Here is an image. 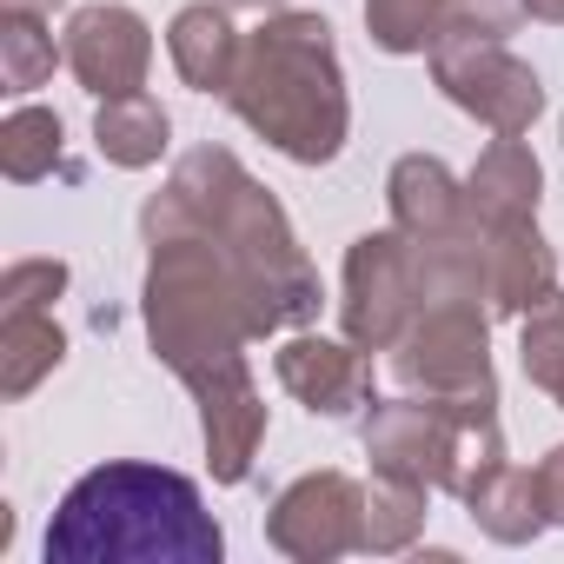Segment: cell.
<instances>
[{"instance_id": "obj_1", "label": "cell", "mask_w": 564, "mask_h": 564, "mask_svg": "<svg viewBox=\"0 0 564 564\" xmlns=\"http://www.w3.org/2000/svg\"><path fill=\"white\" fill-rule=\"evenodd\" d=\"M140 232H147V293H140L147 339L199 399L213 478L246 485L265 445V399L246 366V346L265 339L259 306L246 293L239 265L226 259V246L186 213L173 186L140 206Z\"/></svg>"}, {"instance_id": "obj_2", "label": "cell", "mask_w": 564, "mask_h": 564, "mask_svg": "<svg viewBox=\"0 0 564 564\" xmlns=\"http://www.w3.org/2000/svg\"><path fill=\"white\" fill-rule=\"evenodd\" d=\"M226 531L199 485L166 465L113 458L67 485L47 524V564H219Z\"/></svg>"}, {"instance_id": "obj_3", "label": "cell", "mask_w": 564, "mask_h": 564, "mask_svg": "<svg viewBox=\"0 0 564 564\" xmlns=\"http://www.w3.org/2000/svg\"><path fill=\"white\" fill-rule=\"evenodd\" d=\"M226 107L286 160L326 166L346 147L352 100L339 74V47L326 14H265L239 41V67L226 87Z\"/></svg>"}, {"instance_id": "obj_4", "label": "cell", "mask_w": 564, "mask_h": 564, "mask_svg": "<svg viewBox=\"0 0 564 564\" xmlns=\"http://www.w3.org/2000/svg\"><path fill=\"white\" fill-rule=\"evenodd\" d=\"M166 186H173V193L186 199V213L226 246V259L239 265V279H246V293H252L265 333H293V326L319 319V300H326V293H319L313 259L300 252L293 219L279 213V199H272L226 147H193V153L173 166Z\"/></svg>"}, {"instance_id": "obj_5", "label": "cell", "mask_w": 564, "mask_h": 564, "mask_svg": "<svg viewBox=\"0 0 564 564\" xmlns=\"http://www.w3.org/2000/svg\"><path fill=\"white\" fill-rule=\"evenodd\" d=\"M498 412V392H478V399H372L359 438H366V458L372 471H392V478H419L432 491L452 485L458 471V452H465V432L471 419Z\"/></svg>"}, {"instance_id": "obj_6", "label": "cell", "mask_w": 564, "mask_h": 564, "mask_svg": "<svg viewBox=\"0 0 564 564\" xmlns=\"http://www.w3.org/2000/svg\"><path fill=\"white\" fill-rule=\"evenodd\" d=\"M491 306L485 300H425L405 339L392 346V379L419 399H478L491 386Z\"/></svg>"}, {"instance_id": "obj_7", "label": "cell", "mask_w": 564, "mask_h": 564, "mask_svg": "<svg viewBox=\"0 0 564 564\" xmlns=\"http://www.w3.org/2000/svg\"><path fill=\"white\" fill-rule=\"evenodd\" d=\"M432 80L452 107H465L491 133H531V120L544 113V80L505 41L471 28H445V41L432 47Z\"/></svg>"}, {"instance_id": "obj_8", "label": "cell", "mask_w": 564, "mask_h": 564, "mask_svg": "<svg viewBox=\"0 0 564 564\" xmlns=\"http://www.w3.org/2000/svg\"><path fill=\"white\" fill-rule=\"evenodd\" d=\"M425 286H419V252L399 226L359 232L346 252V293H339V326L366 352H392L405 326L419 319Z\"/></svg>"}, {"instance_id": "obj_9", "label": "cell", "mask_w": 564, "mask_h": 564, "mask_svg": "<svg viewBox=\"0 0 564 564\" xmlns=\"http://www.w3.org/2000/svg\"><path fill=\"white\" fill-rule=\"evenodd\" d=\"M265 538L279 557L300 564H333L366 551V485L346 471H306L265 511Z\"/></svg>"}, {"instance_id": "obj_10", "label": "cell", "mask_w": 564, "mask_h": 564, "mask_svg": "<svg viewBox=\"0 0 564 564\" xmlns=\"http://www.w3.org/2000/svg\"><path fill=\"white\" fill-rule=\"evenodd\" d=\"M67 67L74 80L94 94V100H120V94H140L147 87V67H153V34L133 8L120 0H94L67 21Z\"/></svg>"}, {"instance_id": "obj_11", "label": "cell", "mask_w": 564, "mask_h": 564, "mask_svg": "<svg viewBox=\"0 0 564 564\" xmlns=\"http://www.w3.org/2000/svg\"><path fill=\"white\" fill-rule=\"evenodd\" d=\"M272 372L306 412L319 419H352L359 405H372V359L366 346L352 339H319V333H300L272 352Z\"/></svg>"}, {"instance_id": "obj_12", "label": "cell", "mask_w": 564, "mask_h": 564, "mask_svg": "<svg viewBox=\"0 0 564 564\" xmlns=\"http://www.w3.org/2000/svg\"><path fill=\"white\" fill-rule=\"evenodd\" d=\"M485 226V219H478ZM557 293V259L538 239V219H505L485 226V306L505 319H524Z\"/></svg>"}, {"instance_id": "obj_13", "label": "cell", "mask_w": 564, "mask_h": 564, "mask_svg": "<svg viewBox=\"0 0 564 564\" xmlns=\"http://www.w3.org/2000/svg\"><path fill=\"white\" fill-rule=\"evenodd\" d=\"M386 199H392V226L405 239H452L478 219L465 199V180L438 153H405L386 180Z\"/></svg>"}, {"instance_id": "obj_14", "label": "cell", "mask_w": 564, "mask_h": 564, "mask_svg": "<svg viewBox=\"0 0 564 564\" xmlns=\"http://www.w3.org/2000/svg\"><path fill=\"white\" fill-rule=\"evenodd\" d=\"M465 199L485 226H505V219H538V199H544V166L538 153L524 147V133H498L478 166L465 173Z\"/></svg>"}, {"instance_id": "obj_15", "label": "cell", "mask_w": 564, "mask_h": 564, "mask_svg": "<svg viewBox=\"0 0 564 564\" xmlns=\"http://www.w3.org/2000/svg\"><path fill=\"white\" fill-rule=\"evenodd\" d=\"M239 41H246V34L232 28V8H219V0H193V8H180L173 28H166V54H173L180 80H186L193 94H219V100H226V87H232Z\"/></svg>"}, {"instance_id": "obj_16", "label": "cell", "mask_w": 564, "mask_h": 564, "mask_svg": "<svg viewBox=\"0 0 564 564\" xmlns=\"http://www.w3.org/2000/svg\"><path fill=\"white\" fill-rule=\"evenodd\" d=\"M61 359H67V333L54 326V306L0 313V392L8 399H28Z\"/></svg>"}, {"instance_id": "obj_17", "label": "cell", "mask_w": 564, "mask_h": 564, "mask_svg": "<svg viewBox=\"0 0 564 564\" xmlns=\"http://www.w3.org/2000/svg\"><path fill=\"white\" fill-rule=\"evenodd\" d=\"M471 518H478V531L491 538V544H531L544 524H551V511H544V498H538V471H524V465H498L471 498Z\"/></svg>"}, {"instance_id": "obj_18", "label": "cell", "mask_w": 564, "mask_h": 564, "mask_svg": "<svg viewBox=\"0 0 564 564\" xmlns=\"http://www.w3.org/2000/svg\"><path fill=\"white\" fill-rule=\"evenodd\" d=\"M166 133H173V120L153 94H120V100H100V113H94V147L127 173L153 166L166 153Z\"/></svg>"}, {"instance_id": "obj_19", "label": "cell", "mask_w": 564, "mask_h": 564, "mask_svg": "<svg viewBox=\"0 0 564 564\" xmlns=\"http://www.w3.org/2000/svg\"><path fill=\"white\" fill-rule=\"evenodd\" d=\"M425 498H432V485L379 471L372 491H366V551H379V557L412 551L419 531H425Z\"/></svg>"}, {"instance_id": "obj_20", "label": "cell", "mask_w": 564, "mask_h": 564, "mask_svg": "<svg viewBox=\"0 0 564 564\" xmlns=\"http://www.w3.org/2000/svg\"><path fill=\"white\" fill-rule=\"evenodd\" d=\"M61 166V113L54 107H14L0 120V173L14 186H34Z\"/></svg>"}, {"instance_id": "obj_21", "label": "cell", "mask_w": 564, "mask_h": 564, "mask_svg": "<svg viewBox=\"0 0 564 564\" xmlns=\"http://www.w3.org/2000/svg\"><path fill=\"white\" fill-rule=\"evenodd\" d=\"M54 61H67V47H54L47 14H8L0 8V87L34 94V87L54 80Z\"/></svg>"}, {"instance_id": "obj_22", "label": "cell", "mask_w": 564, "mask_h": 564, "mask_svg": "<svg viewBox=\"0 0 564 564\" xmlns=\"http://www.w3.org/2000/svg\"><path fill=\"white\" fill-rule=\"evenodd\" d=\"M452 28V0H366V34L386 54H432Z\"/></svg>"}, {"instance_id": "obj_23", "label": "cell", "mask_w": 564, "mask_h": 564, "mask_svg": "<svg viewBox=\"0 0 564 564\" xmlns=\"http://www.w3.org/2000/svg\"><path fill=\"white\" fill-rule=\"evenodd\" d=\"M518 359H524V379L564 412V300H557V293L524 313V326H518Z\"/></svg>"}, {"instance_id": "obj_24", "label": "cell", "mask_w": 564, "mask_h": 564, "mask_svg": "<svg viewBox=\"0 0 564 564\" xmlns=\"http://www.w3.org/2000/svg\"><path fill=\"white\" fill-rule=\"evenodd\" d=\"M67 293V265L61 259H14L0 272V313L14 306H54Z\"/></svg>"}, {"instance_id": "obj_25", "label": "cell", "mask_w": 564, "mask_h": 564, "mask_svg": "<svg viewBox=\"0 0 564 564\" xmlns=\"http://www.w3.org/2000/svg\"><path fill=\"white\" fill-rule=\"evenodd\" d=\"M518 21H524V0H452V28H471L491 41H505Z\"/></svg>"}, {"instance_id": "obj_26", "label": "cell", "mask_w": 564, "mask_h": 564, "mask_svg": "<svg viewBox=\"0 0 564 564\" xmlns=\"http://www.w3.org/2000/svg\"><path fill=\"white\" fill-rule=\"evenodd\" d=\"M538 498H544L551 524H564V445H551V452L538 458Z\"/></svg>"}, {"instance_id": "obj_27", "label": "cell", "mask_w": 564, "mask_h": 564, "mask_svg": "<svg viewBox=\"0 0 564 564\" xmlns=\"http://www.w3.org/2000/svg\"><path fill=\"white\" fill-rule=\"evenodd\" d=\"M524 14H531V21H551V28H564V0H524Z\"/></svg>"}, {"instance_id": "obj_28", "label": "cell", "mask_w": 564, "mask_h": 564, "mask_svg": "<svg viewBox=\"0 0 564 564\" xmlns=\"http://www.w3.org/2000/svg\"><path fill=\"white\" fill-rule=\"evenodd\" d=\"M0 8H8V14H54L61 0H0Z\"/></svg>"}, {"instance_id": "obj_29", "label": "cell", "mask_w": 564, "mask_h": 564, "mask_svg": "<svg viewBox=\"0 0 564 564\" xmlns=\"http://www.w3.org/2000/svg\"><path fill=\"white\" fill-rule=\"evenodd\" d=\"M219 8H259V14H265V8H272V0H219Z\"/></svg>"}]
</instances>
